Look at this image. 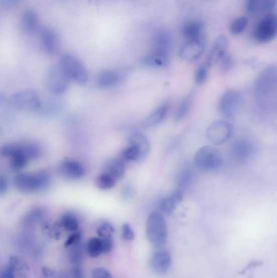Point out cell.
Instances as JSON below:
<instances>
[{"label": "cell", "mask_w": 277, "mask_h": 278, "mask_svg": "<svg viewBox=\"0 0 277 278\" xmlns=\"http://www.w3.org/2000/svg\"><path fill=\"white\" fill-rule=\"evenodd\" d=\"M42 153L40 145L30 141L9 143L0 148V155L9 159L14 170H21L29 162L39 159Z\"/></svg>", "instance_id": "cell-1"}, {"label": "cell", "mask_w": 277, "mask_h": 278, "mask_svg": "<svg viewBox=\"0 0 277 278\" xmlns=\"http://www.w3.org/2000/svg\"><path fill=\"white\" fill-rule=\"evenodd\" d=\"M277 87V69L270 66L262 70L254 83L255 99L262 108H268L275 101Z\"/></svg>", "instance_id": "cell-2"}, {"label": "cell", "mask_w": 277, "mask_h": 278, "mask_svg": "<svg viewBox=\"0 0 277 278\" xmlns=\"http://www.w3.org/2000/svg\"><path fill=\"white\" fill-rule=\"evenodd\" d=\"M172 39L167 31L157 33L153 40V49L151 55L143 59L144 65L153 67L165 66L172 50Z\"/></svg>", "instance_id": "cell-3"}, {"label": "cell", "mask_w": 277, "mask_h": 278, "mask_svg": "<svg viewBox=\"0 0 277 278\" xmlns=\"http://www.w3.org/2000/svg\"><path fill=\"white\" fill-rule=\"evenodd\" d=\"M146 234L149 242L155 247H162L168 240V225L160 211H152L146 224Z\"/></svg>", "instance_id": "cell-4"}, {"label": "cell", "mask_w": 277, "mask_h": 278, "mask_svg": "<svg viewBox=\"0 0 277 278\" xmlns=\"http://www.w3.org/2000/svg\"><path fill=\"white\" fill-rule=\"evenodd\" d=\"M52 177L48 171L21 173L15 177V185L18 190L26 194L42 191L49 186Z\"/></svg>", "instance_id": "cell-5"}, {"label": "cell", "mask_w": 277, "mask_h": 278, "mask_svg": "<svg viewBox=\"0 0 277 278\" xmlns=\"http://www.w3.org/2000/svg\"><path fill=\"white\" fill-rule=\"evenodd\" d=\"M60 66L69 80L80 85H85L89 81V73L84 65L77 57L65 54L61 57Z\"/></svg>", "instance_id": "cell-6"}, {"label": "cell", "mask_w": 277, "mask_h": 278, "mask_svg": "<svg viewBox=\"0 0 277 278\" xmlns=\"http://www.w3.org/2000/svg\"><path fill=\"white\" fill-rule=\"evenodd\" d=\"M194 163L201 170L215 171L222 166L223 157L215 147L205 146L196 152Z\"/></svg>", "instance_id": "cell-7"}, {"label": "cell", "mask_w": 277, "mask_h": 278, "mask_svg": "<svg viewBox=\"0 0 277 278\" xmlns=\"http://www.w3.org/2000/svg\"><path fill=\"white\" fill-rule=\"evenodd\" d=\"M41 104V97L31 90L15 93L9 100L12 108L18 112H38Z\"/></svg>", "instance_id": "cell-8"}, {"label": "cell", "mask_w": 277, "mask_h": 278, "mask_svg": "<svg viewBox=\"0 0 277 278\" xmlns=\"http://www.w3.org/2000/svg\"><path fill=\"white\" fill-rule=\"evenodd\" d=\"M69 82L70 80L60 65H53L47 72L46 87L52 95H60L66 92L69 88Z\"/></svg>", "instance_id": "cell-9"}, {"label": "cell", "mask_w": 277, "mask_h": 278, "mask_svg": "<svg viewBox=\"0 0 277 278\" xmlns=\"http://www.w3.org/2000/svg\"><path fill=\"white\" fill-rule=\"evenodd\" d=\"M243 98L237 91L230 90L222 95L219 99L218 108L223 117L234 118L241 110Z\"/></svg>", "instance_id": "cell-10"}, {"label": "cell", "mask_w": 277, "mask_h": 278, "mask_svg": "<svg viewBox=\"0 0 277 278\" xmlns=\"http://www.w3.org/2000/svg\"><path fill=\"white\" fill-rule=\"evenodd\" d=\"M276 18L273 14H267L260 20L253 31V39L260 44H267L276 36Z\"/></svg>", "instance_id": "cell-11"}, {"label": "cell", "mask_w": 277, "mask_h": 278, "mask_svg": "<svg viewBox=\"0 0 277 278\" xmlns=\"http://www.w3.org/2000/svg\"><path fill=\"white\" fill-rule=\"evenodd\" d=\"M232 125L226 121H215L206 130V137L214 145H222L232 137Z\"/></svg>", "instance_id": "cell-12"}, {"label": "cell", "mask_w": 277, "mask_h": 278, "mask_svg": "<svg viewBox=\"0 0 277 278\" xmlns=\"http://www.w3.org/2000/svg\"><path fill=\"white\" fill-rule=\"evenodd\" d=\"M172 263V257L169 251L163 249L155 250L149 259V266L154 273L163 276L168 273Z\"/></svg>", "instance_id": "cell-13"}, {"label": "cell", "mask_w": 277, "mask_h": 278, "mask_svg": "<svg viewBox=\"0 0 277 278\" xmlns=\"http://www.w3.org/2000/svg\"><path fill=\"white\" fill-rule=\"evenodd\" d=\"M129 70L127 69H109L102 72L97 78V86L99 88L108 89L118 86L125 80Z\"/></svg>", "instance_id": "cell-14"}, {"label": "cell", "mask_w": 277, "mask_h": 278, "mask_svg": "<svg viewBox=\"0 0 277 278\" xmlns=\"http://www.w3.org/2000/svg\"><path fill=\"white\" fill-rule=\"evenodd\" d=\"M42 49L50 56H54L60 49V38L56 31L48 27H43L39 32Z\"/></svg>", "instance_id": "cell-15"}, {"label": "cell", "mask_w": 277, "mask_h": 278, "mask_svg": "<svg viewBox=\"0 0 277 278\" xmlns=\"http://www.w3.org/2000/svg\"><path fill=\"white\" fill-rule=\"evenodd\" d=\"M205 50V39L188 40L180 50V56L184 61L194 62L202 56Z\"/></svg>", "instance_id": "cell-16"}, {"label": "cell", "mask_w": 277, "mask_h": 278, "mask_svg": "<svg viewBox=\"0 0 277 278\" xmlns=\"http://www.w3.org/2000/svg\"><path fill=\"white\" fill-rule=\"evenodd\" d=\"M255 148L250 141L239 139L232 144L231 153L236 161L244 163L253 157Z\"/></svg>", "instance_id": "cell-17"}, {"label": "cell", "mask_w": 277, "mask_h": 278, "mask_svg": "<svg viewBox=\"0 0 277 278\" xmlns=\"http://www.w3.org/2000/svg\"><path fill=\"white\" fill-rule=\"evenodd\" d=\"M63 177L70 180H78L86 173L83 164L74 160H68L63 162L59 168Z\"/></svg>", "instance_id": "cell-18"}, {"label": "cell", "mask_w": 277, "mask_h": 278, "mask_svg": "<svg viewBox=\"0 0 277 278\" xmlns=\"http://www.w3.org/2000/svg\"><path fill=\"white\" fill-rule=\"evenodd\" d=\"M205 26L201 21L189 20L182 27V35L185 40H203L205 39Z\"/></svg>", "instance_id": "cell-19"}, {"label": "cell", "mask_w": 277, "mask_h": 278, "mask_svg": "<svg viewBox=\"0 0 277 278\" xmlns=\"http://www.w3.org/2000/svg\"><path fill=\"white\" fill-rule=\"evenodd\" d=\"M228 48V41L225 36H220L217 39L215 44L213 46L208 57L206 59L205 65L207 67H211V65H215L227 54Z\"/></svg>", "instance_id": "cell-20"}, {"label": "cell", "mask_w": 277, "mask_h": 278, "mask_svg": "<svg viewBox=\"0 0 277 278\" xmlns=\"http://www.w3.org/2000/svg\"><path fill=\"white\" fill-rule=\"evenodd\" d=\"M39 17L34 10L29 9L25 12L21 20V30L26 35H32L38 31Z\"/></svg>", "instance_id": "cell-21"}, {"label": "cell", "mask_w": 277, "mask_h": 278, "mask_svg": "<svg viewBox=\"0 0 277 278\" xmlns=\"http://www.w3.org/2000/svg\"><path fill=\"white\" fill-rule=\"evenodd\" d=\"M183 200V192L180 190H175L170 194L169 196L166 197L160 204V209L162 213L170 214L173 213L175 210L177 208L179 205L181 204Z\"/></svg>", "instance_id": "cell-22"}, {"label": "cell", "mask_w": 277, "mask_h": 278, "mask_svg": "<svg viewBox=\"0 0 277 278\" xmlns=\"http://www.w3.org/2000/svg\"><path fill=\"white\" fill-rule=\"evenodd\" d=\"M9 267L11 278H31L28 266L19 257H12Z\"/></svg>", "instance_id": "cell-23"}, {"label": "cell", "mask_w": 277, "mask_h": 278, "mask_svg": "<svg viewBox=\"0 0 277 278\" xmlns=\"http://www.w3.org/2000/svg\"><path fill=\"white\" fill-rule=\"evenodd\" d=\"M275 0H247V11L251 14L267 13L275 8Z\"/></svg>", "instance_id": "cell-24"}, {"label": "cell", "mask_w": 277, "mask_h": 278, "mask_svg": "<svg viewBox=\"0 0 277 278\" xmlns=\"http://www.w3.org/2000/svg\"><path fill=\"white\" fill-rule=\"evenodd\" d=\"M129 145L135 147L139 151L142 159L146 157V155L148 154L149 150H150V142H149L148 139L144 134L138 133V132L133 133L130 135Z\"/></svg>", "instance_id": "cell-25"}, {"label": "cell", "mask_w": 277, "mask_h": 278, "mask_svg": "<svg viewBox=\"0 0 277 278\" xmlns=\"http://www.w3.org/2000/svg\"><path fill=\"white\" fill-rule=\"evenodd\" d=\"M168 110H169V104L168 103L162 104L145 120L143 125L145 127L151 128L159 125L168 114Z\"/></svg>", "instance_id": "cell-26"}, {"label": "cell", "mask_w": 277, "mask_h": 278, "mask_svg": "<svg viewBox=\"0 0 277 278\" xmlns=\"http://www.w3.org/2000/svg\"><path fill=\"white\" fill-rule=\"evenodd\" d=\"M126 170L125 160L123 159H114L110 160L106 165L104 173L112 176L115 180L121 179L124 177Z\"/></svg>", "instance_id": "cell-27"}, {"label": "cell", "mask_w": 277, "mask_h": 278, "mask_svg": "<svg viewBox=\"0 0 277 278\" xmlns=\"http://www.w3.org/2000/svg\"><path fill=\"white\" fill-rule=\"evenodd\" d=\"M61 104L55 99H46V100L42 99L41 106L37 112L48 117V116L57 114L61 111Z\"/></svg>", "instance_id": "cell-28"}, {"label": "cell", "mask_w": 277, "mask_h": 278, "mask_svg": "<svg viewBox=\"0 0 277 278\" xmlns=\"http://www.w3.org/2000/svg\"><path fill=\"white\" fill-rule=\"evenodd\" d=\"M86 250L90 256L97 258L103 254V240L100 237H92L86 245Z\"/></svg>", "instance_id": "cell-29"}, {"label": "cell", "mask_w": 277, "mask_h": 278, "mask_svg": "<svg viewBox=\"0 0 277 278\" xmlns=\"http://www.w3.org/2000/svg\"><path fill=\"white\" fill-rule=\"evenodd\" d=\"M193 178H194V173L191 168H184L179 174L178 178H177L178 190L182 191V190H185L187 187H189L193 182Z\"/></svg>", "instance_id": "cell-30"}, {"label": "cell", "mask_w": 277, "mask_h": 278, "mask_svg": "<svg viewBox=\"0 0 277 278\" xmlns=\"http://www.w3.org/2000/svg\"><path fill=\"white\" fill-rule=\"evenodd\" d=\"M192 101H193V97L192 95H189L183 99L181 104H179L175 112V120L176 121H181L186 117L189 109L191 108Z\"/></svg>", "instance_id": "cell-31"}, {"label": "cell", "mask_w": 277, "mask_h": 278, "mask_svg": "<svg viewBox=\"0 0 277 278\" xmlns=\"http://www.w3.org/2000/svg\"><path fill=\"white\" fill-rule=\"evenodd\" d=\"M61 224L67 230L74 233L79 228V220L74 214L68 212L61 218Z\"/></svg>", "instance_id": "cell-32"}, {"label": "cell", "mask_w": 277, "mask_h": 278, "mask_svg": "<svg viewBox=\"0 0 277 278\" xmlns=\"http://www.w3.org/2000/svg\"><path fill=\"white\" fill-rule=\"evenodd\" d=\"M45 216V213L41 208H34L26 214L24 218V223L26 225H35L40 222Z\"/></svg>", "instance_id": "cell-33"}, {"label": "cell", "mask_w": 277, "mask_h": 278, "mask_svg": "<svg viewBox=\"0 0 277 278\" xmlns=\"http://www.w3.org/2000/svg\"><path fill=\"white\" fill-rule=\"evenodd\" d=\"M116 180L106 173H103L97 177L96 185L101 190H110L116 185Z\"/></svg>", "instance_id": "cell-34"}, {"label": "cell", "mask_w": 277, "mask_h": 278, "mask_svg": "<svg viewBox=\"0 0 277 278\" xmlns=\"http://www.w3.org/2000/svg\"><path fill=\"white\" fill-rule=\"evenodd\" d=\"M69 248H70V259L73 263V266L81 265L83 259V247H82V241Z\"/></svg>", "instance_id": "cell-35"}, {"label": "cell", "mask_w": 277, "mask_h": 278, "mask_svg": "<svg viewBox=\"0 0 277 278\" xmlns=\"http://www.w3.org/2000/svg\"><path fill=\"white\" fill-rule=\"evenodd\" d=\"M248 26V20L245 17L236 18L230 25V32L233 35H238L245 31Z\"/></svg>", "instance_id": "cell-36"}, {"label": "cell", "mask_w": 277, "mask_h": 278, "mask_svg": "<svg viewBox=\"0 0 277 278\" xmlns=\"http://www.w3.org/2000/svg\"><path fill=\"white\" fill-rule=\"evenodd\" d=\"M114 232V228L108 222L102 223L97 229V233L100 238H112Z\"/></svg>", "instance_id": "cell-37"}, {"label": "cell", "mask_w": 277, "mask_h": 278, "mask_svg": "<svg viewBox=\"0 0 277 278\" xmlns=\"http://www.w3.org/2000/svg\"><path fill=\"white\" fill-rule=\"evenodd\" d=\"M122 159L125 161H138L142 159V156L135 147L129 145V147L123 151Z\"/></svg>", "instance_id": "cell-38"}, {"label": "cell", "mask_w": 277, "mask_h": 278, "mask_svg": "<svg viewBox=\"0 0 277 278\" xmlns=\"http://www.w3.org/2000/svg\"><path fill=\"white\" fill-rule=\"evenodd\" d=\"M208 69L209 68L205 64L198 68L195 74V81L197 84H202L205 82L208 75Z\"/></svg>", "instance_id": "cell-39"}, {"label": "cell", "mask_w": 277, "mask_h": 278, "mask_svg": "<svg viewBox=\"0 0 277 278\" xmlns=\"http://www.w3.org/2000/svg\"><path fill=\"white\" fill-rule=\"evenodd\" d=\"M121 234H122V237L125 241H133L134 237H135V233H134L133 228L128 223L123 224Z\"/></svg>", "instance_id": "cell-40"}, {"label": "cell", "mask_w": 277, "mask_h": 278, "mask_svg": "<svg viewBox=\"0 0 277 278\" xmlns=\"http://www.w3.org/2000/svg\"><path fill=\"white\" fill-rule=\"evenodd\" d=\"M219 65H220V69H221L222 71L227 72L229 69H232V65H233V59H232V56L227 53L219 61Z\"/></svg>", "instance_id": "cell-41"}, {"label": "cell", "mask_w": 277, "mask_h": 278, "mask_svg": "<svg viewBox=\"0 0 277 278\" xmlns=\"http://www.w3.org/2000/svg\"><path fill=\"white\" fill-rule=\"evenodd\" d=\"M91 278H112V274L104 267H95L92 271Z\"/></svg>", "instance_id": "cell-42"}, {"label": "cell", "mask_w": 277, "mask_h": 278, "mask_svg": "<svg viewBox=\"0 0 277 278\" xmlns=\"http://www.w3.org/2000/svg\"><path fill=\"white\" fill-rule=\"evenodd\" d=\"M80 241H82V233H79V232H74L67 239L66 242H65V246L70 247V246H74L76 244L78 243Z\"/></svg>", "instance_id": "cell-43"}, {"label": "cell", "mask_w": 277, "mask_h": 278, "mask_svg": "<svg viewBox=\"0 0 277 278\" xmlns=\"http://www.w3.org/2000/svg\"><path fill=\"white\" fill-rule=\"evenodd\" d=\"M9 190V182L4 176L0 175V196L6 194Z\"/></svg>", "instance_id": "cell-44"}, {"label": "cell", "mask_w": 277, "mask_h": 278, "mask_svg": "<svg viewBox=\"0 0 277 278\" xmlns=\"http://www.w3.org/2000/svg\"><path fill=\"white\" fill-rule=\"evenodd\" d=\"M72 274L73 278H85L84 272L81 265L73 266Z\"/></svg>", "instance_id": "cell-45"}, {"label": "cell", "mask_w": 277, "mask_h": 278, "mask_svg": "<svg viewBox=\"0 0 277 278\" xmlns=\"http://www.w3.org/2000/svg\"><path fill=\"white\" fill-rule=\"evenodd\" d=\"M135 194V190L132 186H126V187L123 190L122 195L124 198H133Z\"/></svg>", "instance_id": "cell-46"}, {"label": "cell", "mask_w": 277, "mask_h": 278, "mask_svg": "<svg viewBox=\"0 0 277 278\" xmlns=\"http://www.w3.org/2000/svg\"><path fill=\"white\" fill-rule=\"evenodd\" d=\"M22 0H0V4L6 8H12L19 5Z\"/></svg>", "instance_id": "cell-47"}]
</instances>
